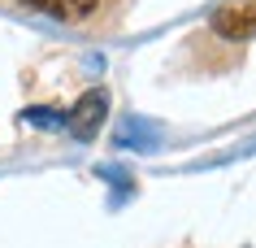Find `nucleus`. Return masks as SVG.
Here are the masks:
<instances>
[{
	"label": "nucleus",
	"mask_w": 256,
	"mask_h": 248,
	"mask_svg": "<svg viewBox=\"0 0 256 248\" xmlns=\"http://www.w3.org/2000/svg\"><path fill=\"white\" fill-rule=\"evenodd\" d=\"M213 31L222 40H252L256 35V5H239V9L213 14Z\"/></svg>",
	"instance_id": "nucleus-2"
},
{
	"label": "nucleus",
	"mask_w": 256,
	"mask_h": 248,
	"mask_svg": "<svg viewBox=\"0 0 256 248\" xmlns=\"http://www.w3.org/2000/svg\"><path fill=\"white\" fill-rule=\"evenodd\" d=\"M104 109H108V100H104V92H87V96L70 109V131H74V139H92L96 135V126H100V118H104Z\"/></svg>",
	"instance_id": "nucleus-1"
},
{
	"label": "nucleus",
	"mask_w": 256,
	"mask_h": 248,
	"mask_svg": "<svg viewBox=\"0 0 256 248\" xmlns=\"http://www.w3.org/2000/svg\"><path fill=\"white\" fill-rule=\"evenodd\" d=\"M22 5L40 9V14H52V18H61V0H22Z\"/></svg>",
	"instance_id": "nucleus-3"
}]
</instances>
